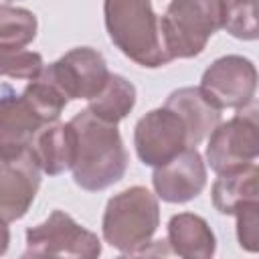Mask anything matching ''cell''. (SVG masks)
I'll return each mask as SVG.
<instances>
[{
	"mask_svg": "<svg viewBox=\"0 0 259 259\" xmlns=\"http://www.w3.org/2000/svg\"><path fill=\"white\" fill-rule=\"evenodd\" d=\"M45 71L67 99L95 97L109 77L103 55L91 47H79L65 53L59 61L45 67Z\"/></svg>",
	"mask_w": 259,
	"mask_h": 259,
	"instance_id": "cell-9",
	"label": "cell"
},
{
	"mask_svg": "<svg viewBox=\"0 0 259 259\" xmlns=\"http://www.w3.org/2000/svg\"><path fill=\"white\" fill-rule=\"evenodd\" d=\"M36 36V16L26 8L0 4V45L26 47Z\"/></svg>",
	"mask_w": 259,
	"mask_h": 259,
	"instance_id": "cell-19",
	"label": "cell"
},
{
	"mask_svg": "<svg viewBox=\"0 0 259 259\" xmlns=\"http://www.w3.org/2000/svg\"><path fill=\"white\" fill-rule=\"evenodd\" d=\"M156 194L166 202H188L198 196L206 184V168L202 156L194 146L184 148L178 156L162 166H156L152 174Z\"/></svg>",
	"mask_w": 259,
	"mask_h": 259,
	"instance_id": "cell-11",
	"label": "cell"
},
{
	"mask_svg": "<svg viewBox=\"0 0 259 259\" xmlns=\"http://www.w3.org/2000/svg\"><path fill=\"white\" fill-rule=\"evenodd\" d=\"M134 105H136V87L125 77L109 73L103 89L89 99L87 109L109 123H117L134 109Z\"/></svg>",
	"mask_w": 259,
	"mask_h": 259,
	"instance_id": "cell-17",
	"label": "cell"
},
{
	"mask_svg": "<svg viewBox=\"0 0 259 259\" xmlns=\"http://www.w3.org/2000/svg\"><path fill=\"white\" fill-rule=\"evenodd\" d=\"M38 164V168L51 176H57L65 170H69L75 162V150H77V138L75 130L69 123H47L42 125L30 148H28Z\"/></svg>",
	"mask_w": 259,
	"mask_h": 259,
	"instance_id": "cell-14",
	"label": "cell"
},
{
	"mask_svg": "<svg viewBox=\"0 0 259 259\" xmlns=\"http://www.w3.org/2000/svg\"><path fill=\"white\" fill-rule=\"evenodd\" d=\"M160 225L156 196L144 186H132L109 198L103 212V239L125 255H138Z\"/></svg>",
	"mask_w": 259,
	"mask_h": 259,
	"instance_id": "cell-3",
	"label": "cell"
},
{
	"mask_svg": "<svg viewBox=\"0 0 259 259\" xmlns=\"http://www.w3.org/2000/svg\"><path fill=\"white\" fill-rule=\"evenodd\" d=\"M206 160L217 174L233 172L255 162L259 154L257 109L237 113L233 119L219 123L210 134Z\"/></svg>",
	"mask_w": 259,
	"mask_h": 259,
	"instance_id": "cell-6",
	"label": "cell"
},
{
	"mask_svg": "<svg viewBox=\"0 0 259 259\" xmlns=\"http://www.w3.org/2000/svg\"><path fill=\"white\" fill-rule=\"evenodd\" d=\"M134 144L140 160L148 166H162L188 148L182 119L168 107L148 111L134 130Z\"/></svg>",
	"mask_w": 259,
	"mask_h": 259,
	"instance_id": "cell-8",
	"label": "cell"
},
{
	"mask_svg": "<svg viewBox=\"0 0 259 259\" xmlns=\"http://www.w3.org/2000/svg\"><path fill=\"white\" fill-rule=\"evenodd\" d=\"M71 125L77 138L75 162L71 166L75 182L85 190H103L121 180L127 170V152L115 123H109L89 109L79 111Z\"/></svg>",
	"mask_w": 259,
	"mask_h": 259,
	"instance_id": "cell-1",
	"label": "cell"
},
{
	"mask_svg": "<svg viewBox=\"0 0 259 259\" xmlns=\"http://www.w3.org/2000/svg\"><path fill=\"white\" fill-rule=\"evenodd\" d=\"M164 107L172 109L182 119L188 146L194 148L221 123V109L200 91V87H182L172 91Z\"/></svg>",
	"mask_w": 259,
	"mask_h": 259,
	"instance_id": "cell-13",
	"label": "cell"
},
{
	"mask_svg": "<svg viewBox=\"0 0 259 259\" xmlns=\"http://www.w3.org/2000/svg\"><path fill=\"white\" fill-rule=\"evenodd\" d=\"M221 28H225L235 38L255 40L257 38L255 0H223Z\"/></svg>",
	"mask_w": 259,
	"mask_h": 259,
	"instance_id": "cell-20",
	"label": "cell"
},
{
	"mask_svg": "<svg viewBox=\"0 0 259 259\" xmlns=\"http://www.w3.org/2000/svg\"><path fill=\"white\" fill-rule=\"evenodd\" d=\"M223 0H172L160 16V38L170 59H190L204 51L221 28Z\"/></svg>",
	"mask_w": 259,
	"mask_h": 259,
	"instance_id": "cell-4",
	"label": "cell"
},
{
	"mask_svg": "<svg viewBox=\"0 0 259 259\" xmlns=\"http://www.w3.org/2000/svg\"><path fill=\"white\" fill-rule=\"evenodd\" d=\"M24 97V101L34 109V113L45 121V123H53L59 119L61 111L67 105V97L63 95V91L55 85V81L47 75L45 67L40 71L38 77L30 79V83L24 87V91L20 93Z\"/></svg>",
	"mask_w": 259,
	"mask_h": 259,
	"instance_id": "cell-18",
	"label": "cell"
},
{
	"mask_svg": "<svg viewBox=\"0 0 259 259\" xmlns=\"http://www.w3.org/2000/svg\"><path fill=\"white\" fill-rule=\"evenodd\" d=\"M40 186V168L30 150L0 158V221L12 223L26 214Z\"/></svg>",
	"mask_w": 259,
	"mask_h": 259,
	"instance_id": "cell-10",
	"label": "cell"
},
{
	"mask_svg": "<svg viewBox=\"0 0 259 259\" xmlns=\"http://www.w3.org/2000/svg\"><path fill=\"white\" fill-rule=\"evenodd\" d=\"M45 63L38 53L24 51L22 47H2L0 45V75L14 79H34L40 75Z\"/></svg>",
	"mask_w": 259,
	"mask_h": 259,
	"instance_id": "cell-21",
	"label": "cell"
},
{
	"mask_svg": "<svg viewBox=\"0 0 259 259\" xmlns=\"http://www.w3.org/2000/svg\"><path fill=\"white\" fill-rule=\"evenodd\" d=\"M168 245L172 247V253L186 259H208L217 249L208 223L192 212H180L170 219Z\"/></svg>",
	"mask_w": 259,
	"mask_h": 259,
	"instance_id": "cell-15",
	"label": "cell"
},
{
	"mask_svg": "<svg viewBox=\"0 0 259 259\" xmlns=\"http://www.w3.org/2000/svg\"><path fill=\"white\" fill-rule=\"evenodd\" d=\"M105 28L111 42L142 67H162L172 59L160 38V18L150 0H103Z\"/></svg>",
	"mask_w": 259,
	"mask_h": 259,
	"instance_id": "cell-2",
	"label": "cell"
},
{
	"mask_svg": "<svg viewBox=\"0 0 259 259\" xmlns=\"http://www.w3.org/2000/svg\"><path fill=\"white\" fill-rule=\"evenodd\" d=\"M257 89V69L241 55L217 59L202 75L200 91L219 109H245Z\"/></svg>",
	"mask_w": 259,
	"mask_h": 259,
	"instance_id": "cell-7",
	"label": "cell"
},
{
	"mask_svg": "<svg viewBox=\"0 0 259 259\" xmlns=\"http://www.w3.org/2000/svg\"><path fill=\"white\" fill-rule=\"evenodd\" d=\"M42 125L47 123L34 113L24 97L4 87L0 95V158H10L28 150Z\"/></svg>",
	"mask_w": 259,
	"mask_h": 259,
	"instance_id": "cell-12",
	"label": "cell"
},
{
	"mask_svg": "<svg viewBox=\"0 0 259 259\" xmlns=\"http://www.w3.org/2000/svg\"><path fill=\"white\" fill-rule=\"evenodd\" d=\"M237 239L239 245L251 253L259 249V202L243 204L237 212Z\"/></svg>",
	"mask_w": 259,
	"mask_h": 259,
	"instance_id": "cell-22",
	"label": "cell"
},
{
	"mask_svg": "<svg viewBox=\"0 0 259 259\" xmlns=\"http://www.w3.org/2000/svg\"><path fill=\"white\" fill-rule=\"evenodd\" d=\"M8 243H10V231H8L6 223L0 221V255H4L8 251Z\"/></svg>",
	"mask_w": 259,
	"mask_h": 259,
	"instance_id": "cell-23",
	"label": "cell"
},
{
	"mask_svg": "<svg viewBox=\"0 0 259 259\" xmlns=\"http://www.w3.org/2000/svg\"><path fill=\"white\" fill-rule=\"evenodd\" d=\"M101 255V243L95 233L83 229L63 210L26 231L24 257H81L95 259Z\"/></svg>",
	"mask_w": 259,
	"mask_h": 259,
	"instance_id": "cell-5",
	"label": "cell"
},
{
	"mask_svg": "<svg viewBox=\"0 0 259 259\" xmlns=\"http://www.w3.org/2000/svg\"><path fill=\"white\" fill-rule=\"evenodd\" d=\"M257 178H259V170L255 162L239 170L219 174L210 190L214 208L223 214H235L243 204L259 202Z\"/></svg>",
	"mask_w": 259,
	"mask_h": 259,
	"instance_id": "cell-16",
	"label": "cell"
}]
</instances>
